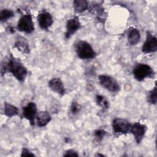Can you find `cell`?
<instances>
[{
    "label": "cell",
    "instance_id": "cell-1",
    "mask_svg": "<svg viewBox=\"0 0 157 157\" xmlns=\"http://www.w3.org/2000/svg\"><path fill=\"white\" fill-rule=\"evenodd\" d=\"M7 72H10L18 81L23 82L27 75V69L22 63L12 54L10 55L8 60L2 64L1 74H4Z\"/></svg>",
    "mask_w": 157,
    "mask_h": 157
},
{
    "label": "cell",
    "instance_id": "cell-2",
    "mask_svg": "<svg viewBox=\"0 0 157 157\" xmlns=\"http://www.w3.org/2000/svg\"><path fill=\"white\" fill-rule=\"evenodd\" d=\"M77 56L82 59H93L96 56V53L91 45L85 40H79L75 45Z\"/></svg>",
    "mask_w": 157,
    "mask_h": 157
},
{
    "label": "cell",
    "instance_id": "cell-3",
    "mask_svg": "<svg viewBox=\"0 0 157 157\" xmlns=\"http://www.w3.org/2000/svg\"><path fill=\"white\" fill-rule=\"evenodd\" d=\"M133 75L137 81H142L146 78H151L155 75L153 69L148 64L139 63L137 64L133 69Z\"/></svg>",
    "mask_w": 157,
    "mask_h": 157
},
{
    "label": "cell",
    "instance_id": "cell-4",
    "mask_svg": "<svg viewBox=\"0 0 157 157\" xmlns=\"http://www.w3.org/2000/svg\"><path fill=\"white\" fill-rule=\"evenodd\" d=\"M99 82L103 88L112 93H117L120 89L118 82L110 75L105 74L99 75Z\"/></svg>",
    "mask_w": 157,
    "mask_h": 157
},
{
    "label": "cell",
    "instance_id": "cell-5",
    "mask_svg": "<svg viewBox=\"0 0 157 157\" xmlns=\"http://www.w3.org/2000/svg\"><path fill=\"white\" fill-rule=\"evenodd\" d=\"M112 129L115 135L126 134L130 132L131 124L125 119L117 118L112 121Z\"/></svg>",
    "mask_w": 157,
    "mask_h": 157
},
{
    "label": "cell",
    "instance_id": "cell-6",
    "mask_svg": "<svg viewBox=\"0 0 157 157\" xmlns=\"http://www.w3.org/2000/svg\"><path fill=\"white\" fill-rule=\"evenodd\" d=\"M17 29L21 32L26 33H31L34 30V26L32 17L27 13L23 15L18 20L17 23Z\"/></svg>",
    "mask_w": 157,
    "mask_h": 157
},
{
    "label": "cell",
    "instance_id": "cell-7",
    "mask_svg": "<svg viewBox=\"0 0 157 157\" xmlns=\"http://www.w3.org/2000/svg\"><path fill=\"white\" fill-rule=\"evenodd\" d=\"M37 114V109L34 102H29L23 107L22 115L23 118L28 120L31 126L34 125L35 119Z\"/></svg>",
    "mask_w": 157,
    "mask_h": 157
},
{
    "label": "cell",
    "instance_id": "cell-8",
    "mask_svg": "<svg viewBox=\"0 0 157 157\" xmlns=\"http://www.w3.org/2000/svg\"><path fill=\"white\" fill-rule=\"evenodd\" d=\"M157 50V39L151 33L147 31L146 39L142 47V51L144 53H154Z\"/></svg>",
    "mask_w": 157,
    "mask_h": 157
},
{
    "label": "cell",
    "instance_id": "cell-9",
    "mask_svg": "<svg viewBox=\"0 0 157 157\" xmlns=\"http://www.w3.org/2000/svg\"><path fill=\"white\" fill-rule=\"evenodd\" d=\"M147 129V126L140 122H136L131 124L130 132L134 136V139L137 144L140 143L144 137Z\"/></svg>",
    "mask_w": 157,
    "mask_h": 157
},
{
    "label": "cell",
    "instance_id": "cell-10",
    "mask_svg": "<svg viewBox=\"0 0 157 157\" xmlns=\"http://www.w3.org/2000/svg\"><path fill=\"white\" fill-rule=\"evenodd\" d=\"M80 28V23L78 18L74 16L69 18L66 23V31L65 37L66 39H69L76 31Z\"/></svg>",
    "mask_w": 157,
    "mask_h": 157
},
{
    "label": "cell",
    "instance_id": "cell-11",
    "mask_svg": "<svg viewBox=\"0 0 157 157\" xmlns=\"http://www.w3.org/2000/svg\"><path fill=\"white\" fill-rule=\"evenodd\" d=\"M39 26L42 29L47 30L53 24L52 16L48 12H42L37 16Z\"/></svg>",
    "mask_w": 157,
    "mask_h": 157
},
{
    "label": "cell",
    "instance_id": "cell-12",
    "mask_svg": "<svg viewBox=\"0 0 157 157\" xmlns=\"http://www.w3.org/2000/svg\"><path fill=\"white\" fill-rule=\"evenodd\" d=\"M48 86L54 92L63 96L65 94V88L63 82L59 78H53L48 82Z\"/></svg>",
    "mask_w": 157,
    "mask_h": 157
},
{
    "label": "cell",
    "instance_id": "cell-13",
    "mask_svg": "<svg viewBox=\"0 0 157 157\" xmlns=\"http://www.w3.org/2000/svg\"><path fill=\"white\" fill-rule=\"evenodd\" d=\"M14 47L23 54H29L30 52L28 42L26 39L22 36H18L17 37L14 44Z\"/></svg>",
    "mask_w": 157,
    "mask_h": 157
},
{
    "label": "cell",
    "instance_id": "cell-14",
    "mask_svg": "<svg viewBox=\"0 0 157 157\" xmlns=\"http://www.w3.org/2000/svg\"><path fill=\"white\" fill-rule=\"evenodd\" d=\"M90 11L92 13H94L96 15V17L99 21L102 23H104L105 20L106 13L104 10V8L99 4H93L91 5L89 9Z\"/></svg>",
    "mask_w": 157,
    "mask_h": 157
},
{
    "label": "cell",
    "instance_id": "cell-15",
    "mask_svg": "<svg viewBox=\"0 0 157 157\" xmlns=\"http://www.w3.org/2000/svg\"><path fill=\"white\" fill-rule=\"evenodd\" d=\"M51 116L47 111H40L37 113L36 116L37 124L39 127L46 126L51 121Z\"/></svg>",
    "mask_w": 157,
    "mask_h": 157
},
{
    "label": "cell",
    "instance_id": "cell-16",
    "mask_svg": "<svg viewBox=\"0 0 157 157\" xmlns=\"http://www.w3.org/2000/svg\"><path fill=\"white\" fill-rule=\"evenodd\" d=\"M140 39V34L139 31L134 27L131 28L128 33V40L131 45L137 44Z\"/></svg>",
    "mask_w": 157,
    "mask_h": 157
},
{
    "label": "cell",
    "instance_id": "cell-17",
    "mask_svg": "<svg viewBox=\"0 0 157 157\" xmlns=\"http://www.w3.org/2000/svg\"><path fill=\"white\" fill-rule=\"evenodd\" d=\"M73 6L77 13H82L88 9V2L85 0H75L73 2Z\"/></svg>",
    "mask_w": 157,
    "mask_h": 157
},
{
    "label": "cell",
    "instance_id": "cell-18",
    "mask_svg": "<svg viewBox=\"0 0 157 157\" xmlns=\"http://www.w3.org/2000/svg\"><path fill=\"white\" fill-rule=\"evenodd\" d=\"M18 113V108L8 102L4 104V114L8 117H12Z\"/></svg>",
    "mask_w": 157,
    "mask_h": 157
},
{
    "label": "cell",
    "instance_id": "cell-19",
    "mask_svg": "<svg viewBox=\"0 0 157 157\" xmlns=\"http://www.w3.org/2000/svg\"><path fill=\"white\" fill-rule=\"evenodd\" d=\"M96 102L98 106L103 109H108L109 107V102L107 99L103 96L97 94L96 96Z\"/></svg>",
    "mask_w": 157,
    "mask_h": 157
},
{
    "label": "cell",
    "instance_id": "cell-20",
    "mask_svg": "<svg viewBox=\"0 0 157 157\" xmlns=\"http://www.w3.org/2000/svg\"><path fill=\"white\" fill-rule=\"evenodd\" d=\"M15 14L13 10L8 9H2L0 12V20L2 22H5L9 18L14 17Z\"/></svg>",
    "mask_w": 157,
    "mask_h": 157
},
{
    "label": "cell",
    "instance_id": "cell-21",
    "mask_svg": "<svg viewBox=\"0 0 157 157\" xmlns=\"http://www.w3.org/2000/svg\"><path fill=\"white\" fill-rule=\"evenodd\" d=\"M106 134H107V132L104 129H96L94 132V141L98 144L100 143L103 139V138L105 137Z\"/></svg>",
    "mask_w": 157,
    "mask_h": 157
},
{
    "label": "cell",
    "instance_id": "cell-22",
    "mask_svg": "<svg viewBox=\"0 0 157 157\" xmlns=\"http://www.w3.org/2000/svg\"><path fill=\"white\" fill-rule=\"evenodd\" d=\"M147 101L151 104H156L157 101V96H156V85L155 84L154 88L150 91Z\"/></svg>",
    "mask_w": 157,
    "mask_h": 157
},
{
    "label": "cell",
    "instance_id": "cell-23",
    "mask_svg": "<svg viewBox=\"0 0 157 157\" xmlns=\"http://www.w3.org/2000/svg\"><path fill=\"white\" fill-rule=\"evenodd\" d=\"M81 108H82L81 105L77 102L73 101L70 107L71 112L72 113V114L75 115L80 112V110H81Z\"/></svg>",
    "mask_w": 157,
    "mask_h": 157
},
{
    "label": "cell",
    "instance_id": "cell-24",
    "mask_svg": "<svg viewBox=\"0 0 157 157\" xmlns=\"http://www.w3.org/2000/svg\"><path fill=\"white\" fill-rule=\"evenodd\" d=\"M64 156H78V154L77 152L72 149L67 150L65 151V153L63 155Z\"/></svg>",
    "mask_w": 157,
    "mask_h": 157
},
{
    "label": "cell",
    "instance_id": "cell-25",
    "mask_svg": "<svg viewBox=\"0 0 157 157\" xmlns=\"http://www.w3.org/2000/svg\"><path fill=\"white\" fill-rule=\"evenodd\" d=\"M21 156H34V155L32 153L28 148H23L21 151V153L20 155Z\"/></svg>",
    "mask_w": 157,
    "mask_h": 157
},
{
    "label": "cell",
    "instance_id": "cell-26",
    "mask_svg": "<svg viewBox=\"0 0 157 157\" xmlns=\"http://www.w3.org/2000/svg\"><path fill=\"white\" fill-rule=\"evenodd\" d=\"M96 156H104V155H101V154H99V153H98Z\"/></svg>",
    "mask_w": 157,
    "mask_h": 157
}]
</instances>
